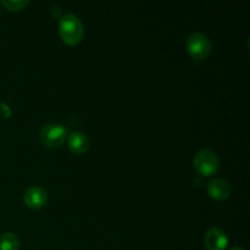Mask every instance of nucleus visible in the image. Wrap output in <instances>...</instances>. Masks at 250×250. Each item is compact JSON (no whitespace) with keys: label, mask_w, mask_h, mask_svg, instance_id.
Returning a JSON list of instances; mask_svg holds the SVG:
<instances>
[{"label":"nucleus","mask_w":250,"mask_h":250,"mask_svg":"<svg viewBox=\"0 0 250 250\" xmlns=\"http://www.w3.org/2000/svg\"><path fill=\"white\" fill-rule=\"evenodd\" d=\"M59 34L66 44L76 45L84 37V27L75 14H66L59 21Z\"/></svg>","instance_id":"f257e3e1"},{"label":"nucleus","mask_w":250,"mask_h":250,"mask_svg":"<svg viewBox=\"0 0 250 250\" xmlns=\"http://www.w3.org/2000/svg\"><path fill=\"white\" fill-rule=\"evenodd\" d=\"M193 165L199 175L212 176L220 170V159L216 153L210 149H200L193 159Z\"/></svg>","instance_id":"f03ea898"},{"label":"nucleus","mask_w":250,"mask_h":250,"mask_svg":"<svg viewBox=\"0 0 250 250\" xmlns=\"http://www.w3.org/2000/svg\"><path fill=\"white\" fill-rule=\"evenodd\" d=\"M187 50L194 60H204L211 51V43L204 33L195 32L188 37Z\"/></svg>","instance_id":"7ed1b4c3"},{"label":"nucleus","mask_w":250,"mask_h":250,"mask_svg":"<svg viewBox=\"0 0 250 250\" xmlns=\"http://www.w3.org/2000/svg\"><path fill=\"white\" fill-rule=\"evenodd\" d=\"M66 137H67V131L65 127L62 125L54 124V122L42 127L41 133H39L42 144L49 148H56L61 146L65 142Z\"/></svg>","instance_id":"20e7f679"},{"label":"nucleus","mask_w":250,"mask_h":250,"mask_svg":"<svg viewBox=\"0 0 250 250\" xmlns=\"http://www.w3.org/2000/svg\"><path fill=\"white\" fill-rule=\"evenodd\" d=\"M204 244L207 250H226L229 246V237L224 229L211 227L205 232Z\"/></svg>","instance_id":"39448f33"},{"label":"nucleus","mask_w":250,"mask_h":250,"mask_svg":"<svg viewBox=\"0 0 250 250\" xmlns=\"http://www.w3.org/2000/svg\"><path fill=\"white\" fill-rule=\"evenodd\" d=\"M23 202L31 209H42L48 202V193L41 186H32L24 192Z\"/></svg>","instance_id":"423d86ee"},{"label":"nucleus","mask_w":250,"mask_h":250,"mask_svg":"<svg viewBox=\"0 0 250 250\" xmlns=\"http://www.w3.org/2000/svg\"><path fill=\"white\" fill-rule=\"evenodd\" d=\"M208 194L215 200H225L231 195V185L224 178H214L208 183Z\"/></svg>","instance_id":"0eeeda50"},{"label":"nucleus","mask_w":250,"mask_h":250,"mask_svg":"<svg viewBox=\"0 0 250 250\" xmlns=\"http://www.w3.org/2000/svg\"><path fill=\"white\" fill-rule=\"evenodd\" d=\"M67 146L72 153L81 155L89 149V139L82 132H73L67 137Z\"/></svg>","instance_id":"6e6552de"},{"label":"nucleus","mask_w":250,"mask_h":250,"mask_svg":"<svg viewBox=\"0 0 250 250\" xmlns=\"http://www.w3.org/2000/svg\"><path fill=\"white\" fill-rule=\"evenodd\" d=\"M0 250H20V241L16 234L5 232L0 236Z\"/></svg>","instance_id":"1a4fd4ad"},{"label":"nucleus","mask_w":250,"mask_h":250,"mask_svg":"<svg viewBox=\"0 0 250 250\" xmlns=\"http://www.w3.org/2000/svg\"><path fill=\"white\" fill-rule=\"evenodd\" d=\"M1 4L10 11H20L29 4L28 0H2Z\"/></svg>","instance_id":"9d476101"},{"label":"nucleus","mask_w":250,"mask_h":250,"mask_svg":"<svg viewBox=\"0 0 250 250\" xmlns=\"http://www.w3.org/2000/svg\"><path fill=\"white\" fill-rule=\"evenodd\" d=\"M11 116V107L6 103H0V117L2 119H9Z\"/></svg>","instance_id":"9b49d317"},{"label":"nucleus","mask_w":250,"mask_h":250,"mask_svg":"<svg viewBox=\"0 0 250 250\" xmlns=\"http://www.w3.org/2000/svg\"><path fill=\"white\" fill-rule=\"evenodd\" d=\"M229 250H244V248H243V247L236 246V247H233V248H231Z\"/></svg>","instance_id":"f8f14e48"}]
</instances>
